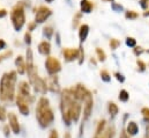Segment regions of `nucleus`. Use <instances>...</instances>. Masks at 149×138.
<instances>
[{
  "instance_id": "7",
  "label": "nucleus",
  "mask_w": 149,
  "mask_h": 138,
  "mask_svg": "<svg viewBox=\"0 0 149 138\" xmlns=\"http://www.w3.org/2000/svg\"><path fill=\"white\" fill-rule=\"evenodd\" d=\"M52 14V11L46 7V6H39L36 9V15H35V22L36 23H43L44 21H46V19H49Z\"/></svg>"
},
{
  "instance_id": "49",
  "label": "nucleus",
  "mask_w": 149,
  "mask_h": 138,
  "mask_svg": "<svg viewBox=\"0 0 149 138\" xmlns=\"http://www.w3.org/2000/svg\"><path fill=\"white\" fill-rule=\"evenodd\" d=\"M143 15H145V16H149V9L147 11V12H145V13H143Z\"/></svg>"
},
{
  "instance_id": "40",
  "label": "nucleus",
  "mask_w": 149,
  "mask_h": 138,
  "mask_svg": "<svg viewBox=\"0 0 149 138\" xmlns=\"http://www.w3.org/2000/svg\"><path fill=\"white\" fill-rule=\"evenodd\" d=\"M141 114L145 116V118H149V108H142Z\"/></svg>"
},
{
  "instance_id": "26",
  "label": "nucleus",
  "mask_w": 149,
  "mask_h": 138,
  "mask_svg": "<svg viewBox=\"0 0 149 138\" xmlns=\"http://www.w3.org/2000/svg\"><path fill=\"white\" fill-rule=\"evenodd\" d=\"M96 54H97V57H98L100 62H104L107 59V55H105V52L101 48H96Z\"/></svg>"
},
{
  "instance_id": "30",
  "label": "nucleus",
  "mask_w": 149,
  "mask_h": 138,
  "mask_svg": "<svg viewBox=\"0 0 149 138\" xmlns=\"http://www.w3.org/2000/svg\"><path fill=\"white\" fill-rule=\"evenodd\" d=\"M83 59H84V52H83V48H82V45H80V46H79V58H77L80 65L83 63Z\"/></svg>"
},
{
  "instance_id": "45",
  "label": "nucleus",
  "mask_w": 149,
  "mask_h": 138,
  "mask_svg": "<svg viewBox=\"0 0 149 138\" xmlns=\"http://www.w3.org/2000/svg\"><path fill=\"white\" fill-rule=\"evenodd\" d=\"M3 131H5V135L8 136V134H9V125H6V127L3 128Z\"/></svg>"
},
{
  "instance_id": "23",
  "label": "nucleus",
  "mask_w": 149,
  "mask_h": 138,
  "mask_svg": "<svg viewBox=\"0 0 149 138\" xmlns=\"http://www.w3.org/2000/svg\"><path fill=\"white\" fill-rule=\"evenodd\" d=\"M118 98H119V100L121 102H127L130 100V94H128V92L126 89H121L119 92V96Z\"/></svg>"
},
{
  "instance_id": "37",
  "label": "nucleus",
  "mask_w": 149,
  "mask_h": 138,
  "mask_svg": "<svg viewBox=\"0 0 149 138\" xmlns=\"http://www.w3.org/2000/svg\"><path fill=\"white\" fill-rule=\"evenodd\" d=\"M114 77H116V79H117L118 81H120V82H124V81H125V77H124L121 73H119V72H114Z\"/></svg>"
},
{
  "instance_id": "14",
  "label": "nucleus",
  "mask_w": 149,
  "mask_h": 138,
  "mask_svg": "<svg viewBox=\"0 0 149 138\" xmlns=\"http://www.w3.org/2000/svg\"><path fill=\"white\" fill-rule=\"evenodd\" d=\"M7 117H8V121H9V124L8 125L12 129V131L14 134H19L20 132V124H19V120H17L16 115L14 113H9L7 115Z\"/></svg>"
},
{
  "instance_id": "9",
  "label": "nucleus",
  "mask_w": 149,
  "mask_h": 138,
  "mask_svg": "<svg viewBox=\"0 0 149 138\" xmlns=\"http://www.w3.org/2000/svg\"><path fill=\"white\" fill-rule=\"evenodd\" d=\"M45 82H46V87L49 91L53 92V93H58L60 92V86H59V80H58V77L54 74V75H50L49 78L45 79Z\"/></svg>"
},
{
  "instance_id": "42",
  "label": "nucleus",
  "mask_w": 149,
  "mask_h": 138,
  "mask_svg": "<svg viewBox=\"0 0 149 138\" xmlns=\"http://www.w3.org/2000/svg\"><path fill=\"white\" fill-rule=\"evenodd\" d=\"M36 25H37L36 22H30V23L28 25V30H29V32L34 30V29H35V27H36Z\"/></svg>"
},
{
  "instance_id": "34",
  "label": "nucleus",
  "mask_w": 149,
  "mask_h": 138,
  "mask_svg": "<svg viewBox=\"0 0 149 138\" xmlns=\"http://www.w3.org/2000/svg\"><path fill=\"white\" fill-rule=\"evenodd\" d=\"M7 117V113L3 106H0V121H5Z\"/></svg>"
},
{
  "instance_id": "33",
  "label": "nucleus",
  "mask_w": 149,
  "mask_h": 138,
  "mask_svg": "<svg viewBox=\"0 0 149 138\" xmlns=\"http://www.w3.org/2000/svg\"><path fill=\"white\" fill-rule=\"evenodd\" d=\"M136 65H138V69H139V71H141V72L146 71L147 65H146V63H145V62H142L141 59H138V61H136Z\"/></svg>"
},
{
  "instance_id": "41",
  "label": "nucleus",
  "mask_w": 149,
  "mask_h": 138,
  "mask_svg": "<svg viewBox=\"0 0 149 138\" xmlns=\"http://www.w3.org/2000/svg\"><path fill=\"white\" fill-rule=\"evenodd\" d=\"M49 138H59V135H58V131L57 130H51L50 135H49Z\"/></svg>"
},
{
  "instance_id": "24",
  "label": "nucleus",
  "mask_w": 149,
  "mask_h": 138,
  "mask_svg": "<svg viewBox=\"0 0 149 138\" xmlns=\"http://www.w3.org/2000/svg\"><path fill=\"white\" fill-rule=\"evenodd\" d=\"M100 75H101V79H102L103 81H105V82H109V81L111 80V75H110V73H109L107 70H101Z\"/></svg>"
},
{
  "instance_id": "5",
  "label": "nucleus",
  "mask_w": 149,
  "mask_h": 138,
  "mask_svg": "<svg viewBox=\"0 0 149 138\" xmlns=\"http://www.w3.org/2000/svg\"><path fill=\"white\" fill-rule=\"evenodd\" d=\"M81 111H82V106L79 101H74V104H72L68 109V113H67V116H68V120L72 122L76 123L81 116Z\"/></svg>"
},
{
  "instance_id": "15",
  "label": "nucleus",
  "mask_w": 149,
  "mask_h": 138,
  "mask_svg": "<svg viewBox=\"0 0 149 138\" xmlns=\"http://www.w3.org/2000/svg\"><path fill=\"white\" fill-rule=\"evenodd\" d=\"M107 121L105 120H101L98 123H97V127H96V130H95V134H94V137L93 138H102V136L104 135L105 130H107Z\"/></svg>"
},
{
  "instance_id": "53",
  "label": "nucleus",
  "mask_w": 149,
  "mask_h": 138,
  "mask_svg": "<svg viewBox=\"0 0 149 138\" xmlns=\"http://www.w3.org/2000/svg\"><path fill=\"white\" fill-rule=\"evenodd\" d=\"M147 52H148V54H149V50H147Z\"/></svg>"
},
{
  "instance_id": "47",
  "label": "nucleus",
  "mask_w": 149,
  "mask_h": 138,
  "mask_svg": "<svg viewBox=\"0 0 149 138\" xmlns=\"http://www.w3.org/2000/svg\"><path fill=\"white\" fill-rule=\"evenodd\" d=\"M64 138H72L71 132H68V131H67V132H65V134H64Z\"/></svg>"
},
{
  "instance_id": "51",
  "label": "nucleus",
  "mask_w": 149,
  "mask_h": 138,
  "mask_svg": "<svg viewBox=\"0 0 149 138\" xmlns=\"http://www.w3.org/2000/svg\"><path fill=\"white\" fill-rule=\"evenodd\" d=\"M45 1H46V2H52L53 0H45Z\"/></svg>"
},
{
  "instance_id": "28",
  "label": "nucleus",
  "mask_w": 149,
  "mask_h": 138,
  "mask_svg": "<svg viewBox=\"0 0 149 138\" xmlns=\"http://www.w3.org/2000/svg\"><path fill=\"white\" fill-rule=\"evenodd\" d=\"M109 45H110V48H111L112 50H116V49L120 45V41H119V39H117V38H111V39H110Z\"/></svg>"
},
{
  "instance_id": "35",
  "label": "nucleus",
  "mask_w": 149,
  "mask_h": 138,
  "mask_svg": "<svg viewBox=\"0 0 149 138\" xmlns=\"http://www.w3.org/2000/svg\"><path fill=\"white\" fill-rule=\"evenodd\" d=\"M133 52H134V55H135L136 57H139V56H141V55L145 52V50H143L141 46H135V48L133 49Z\"/></svg>"
},
{
  "instance_id": "46",
  "label": "nucleus",
  "mask_w": 149,
  "mask_h": 138,
  "mask_svg": "<svg viewBox=\"0 0 149 138\" xmlns=\"http://www.w3.org/2000/svg\"><path fill=\"white\" fill-rule=\"evenodd\" d=\"M6 46V43H5V41L3 39H0V50L1 49H3Z\"/></svg>"
},
{
  "instance_id": "52",
  "label": "nucleus",
  "mask_w": 149,
  "mask_h": 138,
  "mask_svg": "<svg viewBox=\"0 0 149 138\" xmlns=\"http://www.w3.org/2000/svg\"><path fill=\"white\" fill-rule=\"evenodd\" d=\"M104 1H111V2H113L114 0H104Z\"/></svg>"
},
{
  "instance_id": "18",
  "label": "nucleus",
  "mask_w": 149,
  "mask_h": 138,
  "mask_svg": "<svg viewBox=\"0 0 149 138\" xmlns=\"http://www.w3.org/2000/svg\"><path fill=\"white\" fill-rule=\"evenodd\" d=\"M80 8H81V13H86V14H89L93 8H94V5L91 1L89 0H81L80 2Z\"/></svg>"
},
{
  "instance_id": "43",
  "label": "nucleus",
  "mask_w": 149,
  "mask_h": 138,
  "mask_svg": "<svg viewBox=\"0 0 149 138\" xmlns=\"http://www.w3.org/2000/svg\"><path fill=\"white\" fill-rule=\"evenodd\" d=\"M7 15V11L6 9H0V18H3Z\"/></svg>"
},
{
  "instance_id": "19",
  "label": "nucleus",
  "mask_w": 149,
  "mask_h": 138,
  "mask_svg": "<svg viewBox=\"0 0 149 138\" xmlns=\"http://www.w3.org/2000/svg\"><path fill=\"white\" fill-rule=\"evenodd\" d=\"M88 34H89V26H88V25H86V23L81 25V26H80V28H79V38H80L81 43H82V42H84V41L87 39Z\"/></svg>"
},
{
  "instance_id": "12",
  "label": "nucleus",
  "mask_w": 149,
  "mask_h": 138,
  "mask_svg": "<svg viewBox=\"0 0 149 138\" xmlns=\"http://www.w3.org/2000/svg\"><path fill=\"white\" fill-rule=\"evenodd\" d=\"M19 94L22 95L23 98H26L27 100H29V102H31L34 100V98L30 94V87L29 84L27 81H21L19 84Z\"/></svg>"
},
{
  "instance_id": "17",
  "label": "nucleus",
  "mask_w": 149,
  "mask_h": 138,
  "mask_svg": "<svg viewBox=\"0 0 149 138\" xmlns=\"http://www.w3.org/2000/svg\"><path fill=\"white\" fill-rule=\"evenodd\" d=\"M38 51H39V54H42L44 56H49L50 52H51V44H50V42H47V41L40 42L39 45H38Z\"/></svg>"
},
{
  "instance_id": "39",
  "label": "nucleus",
  "mask_w": 149,
  "mask_h": 138,
  "mask_svg": "<svg viewBox=\"0 0 149 138\" xmlns=\"http://www.w3.org/2000/svg\"><path fill=\"white\" fill-rule=\"evenodd\" d=\"M139 4H140V6L143 8V9H147L148 8V0H140L139 1Z\"/></svg>"
},
{
  "instance_id": "50",
  "label": "nucleus",
  "mask_w": 149,
  "mask_h": 138,
  "mask_svg": "<svg viewBox=\"0 0 149 138\" xmlns=\"http://www.w3.org/2000/svg\"><path fill=\"white\" fill-rule=\"evenodd\" d=\"M146 138H149V128H147V135H146Z\"/></svg>"
},
{
  "instance_id": "48",
  "label": "nucleus",
  "mask_w": 149,
  "mask_h": 138,
  "mask_svg": "<svg viewBox=\"0 0 149 138\" xmlns=\"http://www.w3.org/2000/svg\"><path fill=\"white\" fill-rule=\"evenodd\" d=\"M90 63H93L94 65H96V61H95L94 58H91V59H90Z\"/></svg>"
},
{
  "instance_id": "38",
  "label": "nucleus",
  "mask_w": 149,
  "mask_h": 138,
  "mask_svg": "<svg viewBox=\"0 0 149 138\" xmlns=\"http://www.w3.org/2000/svg\"><path fill=\"white\" fill-rule=\"evenodd\" d=\"M24 42L27 44H30L31 43V35H30V32H27L26 35H24Z\"/></svg>"
},
{
  "instance_id": "27",
  "label": "nucleus",
  "mask_w": 149,
  "mask_h": 138,
  "mask_svg": "<svg viewBox=\"0 0 149 138\" xmlns=\"http://www.w3.org/2000/svg\"><path fill=\"white\" fill-rule=\"evenodd\" d=\"M53 33H54V32H53V28L50 27V26H49V27H45V28L43 29V34H44V36H45L47 39H50V38L52 37Z\"/></svg>"
},
{
  "instance_id": "36",
  "label": "nucleus",
  "mask_w": 149,
  "mask_h": 138,
  "mask_svg": "<svg viewBox=\"0 0 149 138\" xmlns=\"http://www.w3.org/2000/svg\"><path fill=\"white\" fill-rule=\"evenodd\" d=\"M12 55H13V51H10V50H9V51H6V52H3V54H1V55H0V63H1L3 59L9 58Z\"/></svg>"
},
{
  "instance_id": "3",
  "label": "nucleus",
  "mask_w": 149,
  "mask_h": 138,
  "mask_svg": "<svg viewBox=\"0 0 149 138\" xmlns=\"http://www.w3.org/2000/svg\"><path fill=\"white\" fill-rule=\"evenodd\" d=\"M10 19H12V23H13V27L15 30H21L22 27L24 26V22H26V15H24V9H23V6L22 4H16L12 12H10Z\"/></svg>"
},
{
  "instance_id": "8",
  "label": "nucleus",
  "mask_w": 149,
  "mask_h": 138,
  "mask_svg": "<svg viewBox=\"0 0 149 138\" xmlns=\"http://www.w3.org/2000/svg\"><path fill=\"white\" fill-rule=\"evenodd\" d=\"M73 93H74V98L76 101L81 102L84 101V99L90 94V91L87 89V87L82 84H77L76 86L73 87Z\"/></svg>"
},
{
  "instance_id": "2",
  "label": "nucleus",
  "mask_w": 149,
  "mask_h": 138,
  "mask_svg": "<svg viewBox=\"0 0 149 138\" xmlns=\"http://www.w3.org/2000/svg\"><path fill=\"white\" fill-rule=\"evenodd\" d=\"M36 118L38 123L42 128L49 127L53 120H54V114L50 107V101L46 98H40L37 102L36 107Z\"/></svg>"
},
{
  "instance_id": "16",
  "label": "nucleus",
  "mask_w": 149,
  "mask_h": 138,
  "mask_svg": "<svg viewBox=\"0 0 149 138\" xmlns=\"http://www.w3.org/2000/svg\"><path fill=\"white\" fill-rule=\"evenodd\" d=\"M125 131L127 132V135H128L130 137H133V136L138 135V132H139V125H138V123H136V122H134V121L128 122L127 128H126V130H125Z\"/></svg>"
},
{
  "instance_id": "32",
  "label": "nucleus",
  "mask_w": 149,
  "mask_h": 138,
  "mask_svg": "<svg viewBox=\"0 0 149 138\" xmlns=\"http://www.w3.org/2000/svg\"><path fill=\"white\" fill-rule=\"evenodd\" d=\"M81 16H82V13H81V12H79V13L75 14L74 19H73V27H74V28H76V27L79 26V22H80Z\"/></svg>"
},
{
  "instance_id": "11",
  "label": "nucleus",
  "mask_w": 149,
  "mask_h": 138,
  "mask_svg": "<svg viewBox=\"0 0 149 138\" xmlns=\"http://www.w3.org/2000/svg\"><path fill=\"white\" fill-rule=\"evenodd\" d=\"M16 104H17V108L21 111L22 115H28L29 114V101L26 98L17 94L16 95Z\"/></svg>"
},
{
  "instance_id": "13",
  "label": "nucleus",
  "mask_w": 149,
  "mask_h": 138,
  "mask_svg": "<svg viewBox=\"0 0 149 138\" xmlns=\"http://www.w3.org/2000/svg\"><path fill=\"white\" fill-rule=\"evenodd\" d=\"M63 56L66 62H73L79 58V49L74 48H65L63 50Z\"/></svg>"
},
{
  "instance_id": "22",
  "label": "nucleus",
  "mask_w": 149,
  "mask_h": 138,
  "mask_svg": "<svg viewBox=\"0 0 149 138\" xmlns=\"http://www.w3.org/2000/svg\"><path fill=\"white\" fill-rule=\"evenodd\" d=\"M114 135H116V129H114L113 125H110V127L107 128V130H105L104 135L102 136V138H113Z\"/></svg>"
},
{
  "instance_id": "29",
  "label": "nucleus",
  "mask_w": 149,
  "mask_h": 138,
  "mask_svg": "<svg viewBox=\"0 0 149 138\" xmlns=\"http://www.w3.org/2000/svg\"><path fill=\"white\" fill-rule=\"evenodd\" d=\"M126 45L130 48H135L136 46V39L133 37H127L126 38Z\"/></svg>"
},
{
  "instance_id": "31",
  "label": "nucleus",
  "mask_w": 149,
  "mask_h": 138,
  "mask_svg": "<svg viewBox=\"0 0 149 138\" xmlns=\"http://www.w3.org/2000/svg\"><path fill=\"white\" fill-rule=\"evenodd\" d=\"M111 8L114 11V12H121V11H124V7L120 5V4H117V2H111Z\"/></svg>"
},
{
  "instance_id": "4",
  "label": "nucleus",
  "mask_w": 149,
  "mask_h": 138,
  "mask_svg": "<svg viewBox=\"0 0 149 138\" xmlns=\"http://www.w3.org/2000/svg\"><path fill=\"white\" fill-rule=\"evenodd\" d=\"M45 69L49 72L50 75H54L61 70V64L56 57L49 56L46 58V61H45Z\"/></svg>"
},
{
  "instance_id": "25",
  "label": "nucleus",
  "mask_w": 149,
  "mask_h": 138,
  "mask_svg": "<svg viewBox=\"0 0 149 138\" xmlns=\"http://www.w3.org/2000/svg\"><path fill=\"white\" fill-rule=\"evenodd\" d=\"M139 16V14L135 11H126L125 12V18L128 20H135Z\"/></svg>"
},
{
  "instance_id": "44",
  "label": "nucleus",
  "mask_w": 149,
  "mask_h": 138,
  "mask_svg": "<svg viewBox=\"0 0 149 138\" xmlns=\"http://www.w3.org/2000/svg\"><path fill=\"white\" fill-rule=\"evenodd\" d=\"M120 138H131V137H130V136L127 135V132L124 130V131L121 132V135H120Z\"/></svg>"
},
{
  "instance_id": "10",
  "label": "nucleus",
  "mask_w": 149,
  "mask_h": 138,
  "mask_svg": "<svg viewBox=\"0 0 149 138\" xmlns=\"http://www.w3.org/2000/svg\"><path fill=\"white\" fill-rule=\"evenodd\" d=\"M35 88V91L40 93V94H45L47 92V87H46V82H45V79H42L39 77H35L31 81H30Z\"/></svg>"
},
{
  "instance_id": "1",
  "label": "nucleus",
  "mask_w": 149,
  "mask_h": 138,
  "mask_svg": "<svg viewBox=\"0 0 149 138\" xmlns=\"http://www.w3.org/2000/svg\"><path fill=\"white\" fill-rule=\"evenodd\" d=\"M15 82H16V72L10 71L5 73L0 81V99L2 101H13L14 99V91H15Z\"/></svg>"
},
{
  "instance_id": "21",
  "label": "nucleus",
  "mask_w": 149,
  "mask_h": 138,
  "mask_svg": "<svg viewBox=\"0 0 149 138\" xmlns=\"http://www.w3.org/2000/svg\"><path fill=\"white\" fill-rule=\"evenodd\" d=\"M108 111H109L110 116L114 117V116H117V114L119 111V108H118V106L114 102H109V104H108Z\"/></svg>"
},
{
  "instance_id": "6",
  "label": "nucleus",
  "mask_w": 149,
  "mask_h": 138,
  "mask_svg": "<svg viewBox=\"0 0 149 138\" xmlns=\"http://www.w3.org/2000/svg\"><path fill=\"white\" fill-rule=\"evenodd\" d=\"M93 107H94V100H93V95L91 93L84 99L83 101V118H82V125L84 124V122L88 121V118L90 117L91 113H93Z\"/></svg>"
},
{
  "instance_id": "20",
  "label": "nucleus",
  "mask_w": 149,
  "mask_h": 138,
  "mask_svg": "<svg viewBox=\"0 0 149 138\" xmlns=\"http://www.w3.org/2000/svg\"><path fill=\"white\" fill-rule=\"evenodd\" d=\"M15 65L17 68V71L20 74H24L26 71H27V68H26V63H24V59L22 56H19L15 61Z\"/></svg>"
}]
</instances>
